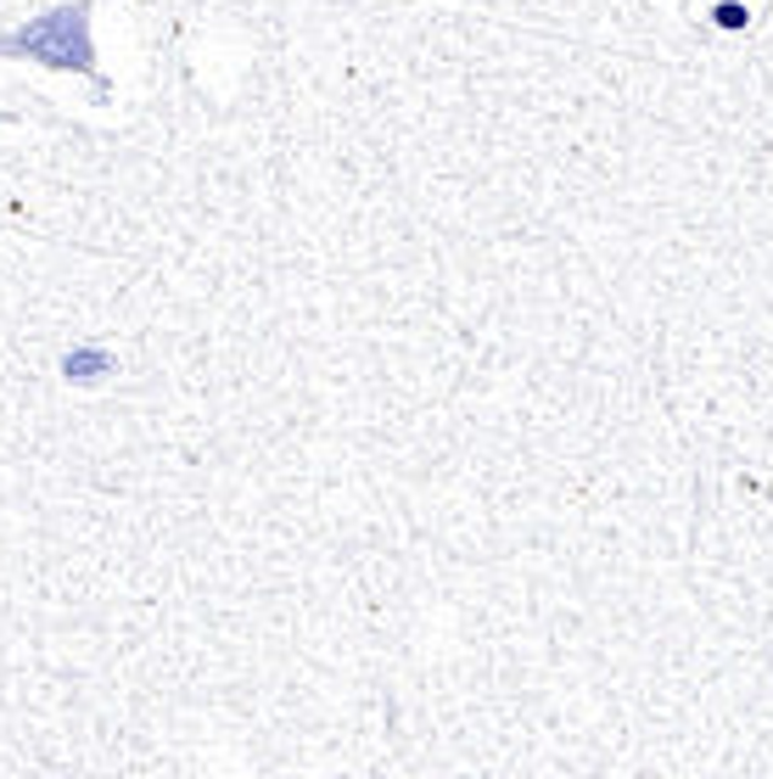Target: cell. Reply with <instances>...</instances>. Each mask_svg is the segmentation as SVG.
I'll return each instance as SVG.
<instances>
[{"label": "cell", "instance_id": "cell-1", "mask_svg": "<svg viewBox=\"0 0 773 779\" xmlns=\"http://www.w3.org/2000/svg\"><path fill=\"white\" fill-rule=\"evenodd\" d=\"M0 62H40V67L84 73V79L102 84L96 34H91V0H73V7H56L45 18H29L12 34H0ZM102 91H107V84H102Z\"/></svg>", "mask_w": 773, "mask_h": 779}, {"label": "cell", "instance_id": "cell-2", "mask_svg": "<svg viewBox=\"0 0 773 779\" xmlns=\"http://www.w3.org/2000/svg\"><path fill=\"white\" fill-rule=\"evenodd\" d=\"M62 371H67V382H102V376L113 371V354H102V349H73V354L62 360Z\"/></svg>", "mask_w": 773, "mask_h": 779}, {"label": "cell", "instance_id": "cell-3", "mask_svg": "<svg viewBox=\"0 0 773 779\" xmlns=\"http://www.w3.org/2000/svg\"><path fill=\"white\" fill-rule=\"evenodd\" d=\"M718 23H723V29H740V23H745V7H734V0H723V7H718Z\"/></svg>", "mask_w": 773, "mask_h": 779}]
</instances>
